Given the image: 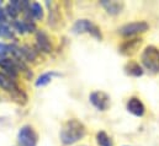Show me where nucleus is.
I'll return each mask as SVG.
<instances>
[{"mask_svg":"<svg viewBox=\"0 0 159 146\" xmlns=\"http://www.w3.org/2000/svg\"><path fill=\"white\" fill-rule=\"evenodd\" d=\"M85 127L78 119H69L61 130V141L64 145H73L85 136Z\"/></svg>","mask_w":159,"mask_h":146,"instance_id":"obj_1","label":"nucleus"},{"mask_svg":"<svg viewBox=\"0 0 159 146\" xmlns=\"http://www.w3.org/2000/svg\"><path fill=\"white\" fill-rule=\"evenodd\" d=\"M142 64L152 73L159 71V49L154 45H148L141 55Z\"/></svg>","mask_w":159,"mask_h":146,"instance_id":"obj_2","label":"nucleus"},{"mask_svg":"<svg viewBox=\"0 0 159 146\" xmlns=\"http://www.w3.org/2000/svg\"><path fill=\"white\" fill-rule=\"evenodd\" d=\"M16 139L19 146H36L39 143V135L31 125H22L17 131Z\"/></svg>","mask_w":159,"mask_h":146,"instance_id":"obj_3","label":"nucleus"},{"mask_svg":"<svg viewBox=\"0 0 159 146\" xmlns=\"http://www.w3.org/2000/svg\"><path fill=\"white\" fill-rule=\"evenodd\" d=\"M73 32L75 35H81V33H91L94 37L101 39V32L100 30L90 21V20H78L73 25Z\"/></svg>","mask_w":159,"mask_h":146,"instance_id":"obj_4","label":"nucleus"},{"mask_svg":"<svg viewBox=\"0 0 159 146\" xmlns=\"http://www.w3.org/2000/svg\"><path fill=\"white\" fill-rule=\"evenodd\" d=\"M148 24L144 21H136V22H129L126 24L125 26H122L119 30V33L121 36L125 37H131L138 33H143L148 30Z\"/></svg>","mask_w":159,"mask_h":146,"instance_id":"obj_5","label":"nucleus"},{"mask_svg":"<svg viewBox=\"0 0 159 146\" xmlns=\"http://www.w3.org/2000/svg\"><path fill=\"white\" fill-rule=\"evenodd\" d=\"M89 100L91 105L99 110H106L110 107V97L102 91H94L89 96Z\"/></svg>","mask_w":159,"mask_h":146,"instance_id":"obj_6","label":"nucleus"},{"mask_svg":"<svg viewBox=\"0 0 159 146\" xmlns=\"http://www.w3.org/2000/svg\"><path fill=\"white\" fill-rule=\"evenodd\" d=\"M0 68L4 70V74L10 76L11 79H16L17 75H19V69L15 64V60L12 59H9V58H5V59H0Z\"/></svg>","mask_w":159,"mask_h":146,"instance_id":"obj_7","label":"nucleus"},{"mask_svg":"<svg viewBox=\"0 0 159 146\" xmlns=\"http://www.w3.org/2000/svg\"><path fill=\"white\" fill-rule=\"evenodd\" d=\"M36 43H37V48L41 49L42 52H44V53H51L52 49H53L49 37L43 30H40L36 33Z\"/></svg>","mask_w":159,"mask_h":146,"instance_id":"obj_8","label":"nucleus"},{"mask_svg":"<svg viewBox=\"0 0 159 146\" xmlns=\"http://www.w3.org/2000/svg\"><path fill=\"white\" fill-rule=\"evenodd\" d=\"M127 110L136 117H142L146 112V108H144V105L142 103V101L139 98L131 97L127 101Z\"/></svg>","mask_w":159,"mask_h":146,"instance_id":"obj_9","label":"nucleus"},{"mask_svg":"<svg viewBox=\"0 0 159 146\" xmlns=\"http://www.w3.org/2000/svg\"><path fill=\"white\" fill-rule=\"evenodd\" d=\"M0 87H1L4 91L10 92V93H12V92H15L16 90H19V86L16 85L15 80L11 79L10 76L5 75L4 73H0Z\"/></svg>","mask_w":159,"mask_h":146,"instance_id":"obj_10","label":"nucleus"},{"mask_svg":"<svg viewBox=\"0 0 159 146\" xmlns=\"http://www.w3.org/2000/svg\"><path fill=\"white\" fill-rule=\"evenodd\" d=\"M141 43H142V39H141V38L129 39V41L125 42V43L121 45V53H122V54H126V55L133 54V53H136V50L138 49V47L141 45Z\"/></svg>","mask_w":159,"mask_h":146,"instance_id":"obj_11","label":"nucleus"},{"mask_svg":"<svg viewBox=\"0 0 159 146\" xmlns=\"http://www.w3.org/2000/svg\"><path fill=\"white\" fill-rule=\"evenodd\" d=\"M101 5L105 7V10L110 14V15H117L121 12L122 7H123V4L119 2V1H101Z\"/></svg>","mask_w":159,"mask_h":146,"instance_id":"obj_12","label":"nucleus"},{"mask_svg":"<svg viewBox=\"0 0 159 146\" xmlns=\"http://www.w3.org/2000/svg\"><path fill=\"white\" fill-rule=\"evenodd\" d=\"M125 69H126V73L128 74V75H131V76L138 77V76H142V75H143L142 68H141L139 64L136 63V62H129V63H127V65H126Z\"/></svg>","mask_w":159,"mask_h":146,"instance_id":"obj_13","label":"nucleus"},{"mask_svg":"<svg viewBox=\"0 0 159 146\" xmlns=\"http://www.w3.org/2000/svg\"><path fill=\"white\" fill-rule=\"evenodd\" d=\"M53 76H59V74L57 73H53V71H51V73H44L40 75L39 77H37V80H36V82H35V85L37 86V87H42V86H46V85H48L51 81H52V77Z\"/></svg>","mask_w":159,"mask_h":146,"instance_id":"obj_14","label":"nucleus"},{"mask_svg":"<svg viewBox=\"0 0 159 146\" xmlns=\"http://www.w3.org/2000/svg\"><path fill=\"white\" fill-rule=\"evenodd\" d=\"M30 10H31V16L35 17L36 20L41 21L44 17V11H43V7L40 2H32Z\"/></svg>","mask_w":159,"mask_h":146,"instance_id":"obj_15","label":"nucleus"},{"mask_svg":"<svg viewBox=\"0 0 159 146\" xmlns=\"http://www.w3.org/2000/svg\"><path fill=\"white\" fill-rule=\"evenodd\" d=\"M96 143L99 146H112L111 138L105 131H99L96 134Z\"/></svg>","mask_w":159,"mask_h":146,"instance_id":"obj_16","label":"nucleus"},{"mask_svg":"<svg viewBox=\"0 0 159 146\" xmlns=\"http://www.w3.org/2000/svg\"><path fill=\"white\" fill-rule=\"evenodd\" d=\"M21 52H22L24 59H26V60H29V62L35 60V58H36V52H35V50H32L29 45L22 47V48H21Z\"/></svg>","mask_w":159,"mask_h":146,"instance_id":"obj_17","label":"nucleus"},{"mask_svg":"<svg viewBox=\"0 0 159 146\" xmlns=\"http://www.w3.org/2000/svg\"><path fill=\"white\" fill-rule=\"evenodd\" d=\"M5 10H6V14L11 17V19H16L17 17V15H19V9L17 7H15V6H12L11 4H9V5H6V7H5Z\"/></svg>","mask_w":159,"mask_h":146,"instance_id":"obj_18","label":"nucleus"},{"mask_svg":"<svg viewBox=\"0 0 159 146\" xmlns=\"http://www.w3.org/2000/svg\"><path fill=\"white\" fill-rule=\"evenodd\" d=\"M9 53H10L9 45L5 43H0V59H5Z\"/></svg>","mask_w":159,"mask_h":146,"instance_id":"obj_19","label":"nucleus"},{"mask_svg":"<svg viewBox=\"0 0 159 146\" xmlns=\"http://www.w3.org/2000/svg\"><path fill=\"white\" fill-rule=\"evenodd\" d=\"M14 26H15V28H16V31L19 32V33H25L26 32V27H25V22L24 21H15L14 22Z\"/></svg>","mask_w":159,"mask_h":146,"instance_id":"obj_20","label":"nucleus"},{"mask_svg":"<svg viewBox=\"0 0 159 146\" xmlns=\"http://www.w3.org/2000/svg\"><path fill=\"white\" fill-rule=\"evenodd\" d=\"M5 21V11L0 7V24H2Z\"/></svg>","mask_w":159,"mask_h":146,"instance_id":"obj_21","label":"nucleus"}]
</instances>
